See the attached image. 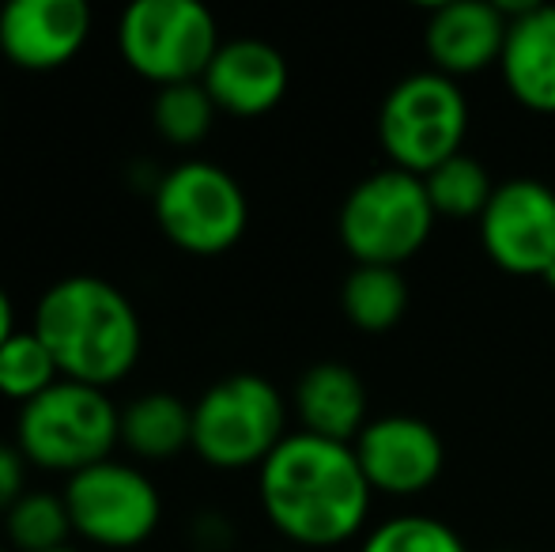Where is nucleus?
<instances>
[{
    "mask_svg": "<svg viewBox=\"0 0 555 552\" xmlns=\"http://www.w3.org/2000/svg\"><path fill=\"white\" fill-rule=\"evenodd\" d=\"M476 223L488 258L506 273L544 277L555 261V193L537 178L499 182Z\"/></svg>",
    "mask_w": 555,
    "mask_h": 552,
    "instance_id": "10",
    "label": "nucleus"
},
{
    "mask_svg": "<svg viewBox=\"0 0 555 552\" xmlns=\"http://www.w3.org/2000/svg\"><path fill=\"white\" fill-rule=\"evenodd\" d=\"M15 330H20V325H15V307H12V299H8L4 287H0V345H4Z\"/></svg>",
    "mask_w": 555,
    "mask_h": 552,
    "instance_id": "25",
    "label": "nucleus"
},
{
    "mask_svg": "<svg viewBox=\"0 0 555 552\" xmlns=\"http://www.w3.org/2000/svg\"><path fill=\"white\" fill-rule=\"evenodd\" d=\"M340 310L363 333L393 330L409 310V280L389 266H356L344 277Z\"/></svg>",
    "mask_w": 555,
    "mask_h": 552,
    "instance_id": "18",
    "label": "nucleus"
},
{
    "mask_svg": "<svg viewBox=\"0 0 555 552\" xmlns=\"http://www.w3.org/2000/svg\"><path fill=\"white\" fill-rule=\"evenodd\" d=\"M506 27H511V20L491 0L439 4L424 27V46L427 57L435 61V73L450 76V80L483 73L503 57Z\"/></svg>",
    "mask_w": 555,
    "mask_h": 552,
    "instance_id": "14",
    "label": "nucleus"
},
{
    "mask_svg": "<svg viewBox=\"0 0 555 552\" xmlns=\"http://www.w3.org/2000/svg\"><path fill=\"white\" fill-rule=\"evenodd\" d=\"M57 383L61 368L35 330H15L0 345V398L4 401H15L23 409Z\"/></svg>",
    "mask_w": 555,
    "mask_h": 552,
    "instance_id": "21",
    "label": "nucleus"
},
{
    "mask_svg": "<svg viewBox=\"0 0 555 552\" xmlns=\"http://www.w3.org/2000/svg\"><path fill=\"white\" fill-rule=\"evenodd\" d=\"M201 84L212 95L216 111L257 118L287 95V61L264 38H231L216 50Z\"/></svg>",
    "mask_w": 555,
    "mask_h": 552,
    "instance_id": "13",
    "label": "nucleus"
},
{
    "mask_svg": "<svg viewBox=\"0 0 555 552\" xmlns=\"http://www.w3.org/2000/svg\"><path fill=\"white\" fill-rule=\"evenodd\" d=\"M216 15L197 0H137L117 20V50L155 88L205 80L220 50Z\"/></svg>",
    "mask_w": 555,
    "mask_h": 552,
    "instance_id": "7",
    "label": "nucleus"
},
{
    "mask_svg": "<svg viewBox=\"0 0 555 552\" xmlns=\"http://www.w3.org/2000/svg\"><path fill=\"white\" fill-rule=\"evenodd\" d=\"M0 552H12V549H8V545H4V541H0Z\"/></svg>",
    "mask_w": 555,
    "mask_h": 552,
    "instance_id": "28",
    "label": "nucleus"
},
{
    "mask_svg": "<svg viewBox=\"0 0 555 552\" xmlns=\"http://www.w3.org/2000/svg\"><path fill=\"white\" fill-rule=\"evenodd\" d=\"M27 458L15 442H0V518L30 492L27 488Z\"/></svg>",
    "mask_w": 555,
    "mask_h": 552,
    "instance_id": "24",
    "label": "nucleus"
},
{
    "mask_svg": "<svg viewBox=\"0 0 555 552\" xmlns=\"http://www.w3.org/2000/svg\"><path fill=\"white\" fill-rule=\"evenodd\" d=\"M73 538V518L61 492L30 488L4 515V545L15 552H53Z\"/></svg>",
    "mask_w": 555,
    "mask_h": 552,
    "instance_id": "20",
    "label": "nucleus"
},
{
    "mask_svg": "<svg viewBox=\"0 0 555 552\" xmlns=\"http://www.w3.org/2000/svg\"><path fill=\"white\" fill-rule=\"evenodd\" d=\"M117 442H121V409L114 406L111 390L99 386L61 378L42 398L15 413V447L46 473L76 477L114 458Z\"/></svg>",
    "mask_w": 555,
    "mask_h": 552,
    "instance_id": "3",
    "label": "nucleus"
},
{
    "mask_svg": "<svg viewBox=\"0 0 555 552\" xmlns=\"http://www.w3.org/2000/svg\"><path fill=\"white\" fill-rule=\"evenodd\" d=\"M424 185L439 220H480L491 193H495L488 167L468 152H457L453 159L439 163L431 175H424Z\"/></svg>",
    "mask_w": 555,
    "mask_h": 552,
    "instance_id": "19",
    "label": "nucleus"
},
{
    "mask_svg": "<svg viewBox=\"0 0 555 552\" xmlns=\"http://www.w3.org/2000/svg\"><path fill=\"white\" fill-rule=\"evenodd\" d=\"M541 280H544V284H548V287H555V261H552L548 269H544V277H541Z\"/></svg>",
    "mask_w": 555,
    "mask_h": 552,
    "instance_id": "26",
    "label": "nucleus"
},
{
    "mask_svg": "<svg viewBox=\"0 0 555 552\" xmlns=\"http://www.w3.org/2000/svg\"><path fill=\"white\" fill-rule=\"evenodd\" d=\"M53 552H83V549H76V545H65V549H53Z\"/></svg>",
    "mask_w": 555,
    "mask_h": 552,
    "instance_id": "27",
    "label": "nucleus"
},
{
    "mask_svg": "<svg viewBox=\"0 0 555 552\" xmlns=\"http://www.w3.org/2000/svg\"><path fill=\"white\" fill-rule=\"evenodd\" d=\"M152 121H155V133L167 140V144L193 147L212 133L216 103L201 80L170 84V88H159V95H155Z\"/></svg>",
    "mask_w": 555,
    "mask_h": 552,
    "instance_id": "22",
    "label": "nucleus"
},
{
    "mask_svg": "<svg viewBox=\"0 0 555 552\" xmlns=\"http://www.w3.org/2000/svg\"><path fill=\"white\" fill-rule=\"evenodd\" d=\"M359 552H468L465 541L439 518L401 515L374 526L363 538Z\"/></svg>",
    "mask_w": 555,
    "mask_h": 552,
    "instance_id": "23",
    "label": "nucleus"
},
{
    "mask_svg": "<svg viewBox=\"0 0 555 552\" xmlns=\"http://www.w3.org/2000/svg\"><path fill=\"white\" fill-rule=\"evenodd\" d=\"M363 477L374 492L420 496L439 480L446 447L427 420L420 416H378L351 442Z\"/></svg>",
    "mask_w": 555,
    "mask_h": 552,
    "instance_id": "11",
    "label": "nucleus"
},
{
    "mask_svg": "<svg viewBox=\"0 0 555 552\" xmlns=\"http://www.w3.org/2000/svg\"><path fill=\"white\" fill-rule=\"evenodd\" d=\"M73 518V534L95 549L129 552L144 545L163 518V496L155 480L132 462H106L76 473L61 488Z\"/></svg>",
    "mask_w": 555,
    "mask_h": 552,
    "instance_id": "9",
    "label": "nucleus"
},
{
    "mask_svg": "<svg viewBox=\"0 0 555 552\" xmlns=\"http://www.w3.org/2000/svg\"><path fill=\"white\" fill-rule=\"evenodd\" d=\"M155 223L193 258L227 254L249 223V201L231 170L208 159H185L155 182Z\"/></svg>",
    "mask_w": 555,
    "mask_h": 552,
    "instance_id": "8",
    "label": "nucleus"
},
{
    "mask_svg": "<svg viewBox=\"0 0 555 552\" xmlns=\"http://www.w3.org/2000/svg\"><path fill=\"white\" fill-rule=\"evenodd\" d=\"M468 99L457 80L435 73H412L389 88L378 111V140L389 167L424 178L439 163L465 152Z\"/></svg>",
    "mask_w": 555,
    "mask_h": 552,
    "instance_id": "6",
    "label": "nucleus"
},
{
    "mask_svg": "<svg viewBox=\"0 0 555 552\" xmlns=\"http://www.w3.org/2000/svg\"><path fill=\"white\" fill-rule=\"evenodd\" d=\"M91 38L83 0H12L0 8V53L23 73H53L76 61Z\"/></svg>",
    "mask_w": 555,
    "mask_h": 552,
    "instance_id": "12",
    "label": "nucleus"
},
{
    "mask_svg": "<svg viewBox=\"0 0 555 552\" xmlns=\"http://www.w3.org/2000/svg\"><path fill=\"white\" fill-rule=\"evenodd\" d=\"M287 435L284 394L261 375H227L193 401V450L212 470H261Z\"/></svg>",
    "mask_w": 555,
    "mask_h": 552,
    "instance_id": "5",
    "label": "nucleus"
},
{
    "mask_svg": "<svg viewBox=\"0 0 555 552\" xmlns=\"http://www.w3.org/2000/svg\"><path fill=\"white\" fill-rule=\"evenodd\" d=\"M435 220L439 216L431 208L424 178L386 167L351 185L336 216V231L356 266L401 269L427 246Z\"/></svg>",
    "mask_w": 555,
    "mask_h": 552,
    "instance_id": "4",
    "label": "nucleus"
},
{
    "mask_svg": "<svg viewBox=\"0 0 555 552\" xmlns=\"http://www.w3.org/2000/svg\"><path fill=\"white\" fill-rule=\"evenodd\" d=\"M121 447L140 462H170L193 447V406L167 390L132 398L121 409Z\"/></svg>",
    "mask_w": 555,
    "mask_h": 552,
    "instance_id": "17",
    "label": "nucleus"
},
{
    "mask_svg": "<svg viewBox=\"0 0 555 552\" xmlns=\"http://www.w3.org/2000/svg\"><path fill=\"white\" fill-rule=\"evenodd\" d=\"M257 496L287 541L333 549L363 530L374 488L351 442L292 432L257 470Z\"/></svg>",
    "mask_w": 555,
    "mask_h": 552,
    "instance_id": "1",
    "label": "nucleus"
},
{
    "mask_svg": "<svg viewBox=\"0 0 555 552\" xmlns=\"http://www.w3.org/2000/svg\"><path fill=\"white\" fill-rule=\"evenodd\" d=\"M511 20L499 57L503 84L521 106L555 114V4H499Z\"/></svg>",
    "mask_w": 555,
    "mask_h": 552,
    "instance_id": "15",
    "label": "nucleus"
},
{
    "mask_svg": "<svg viewBox=\"0 0 555 552\" xmlns=\"http://www.w3.org/2000/svg\"><path fill=\"white\" fill-rule=\"evenodd\" d=\"M295 413L299 432L322 435L336 442H356L366 420V386L348 363L322 360L307 368L295 383Z\"/></svg>",
    "mask_w": 555,
    "mask_h": 552,
    "instance_id": "16",
    "label": "nucleus"
},
{
    "mask_svg": "<svg viewBox=\"0 0 555 552\" xmlns=\"http://www.w3.org/2000/svg\"><path fill=\"white\" fill-rule=\"evenodd\" d=\"M30 330L46 341L61 378L111 390L144 356V322L117 284L73 273L50 284L35 303Z\"/></svg>",
    "mask_w": 555,
    "mask_h": 552,
    "instance_id": "2",
    "label": "nucleus"
}]
</instances>
